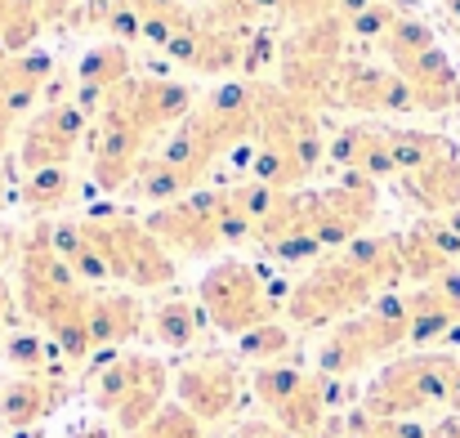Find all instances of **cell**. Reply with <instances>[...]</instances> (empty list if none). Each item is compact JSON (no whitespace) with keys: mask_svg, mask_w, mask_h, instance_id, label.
Wrapping results in <instances>:
<instances>
[{"mask_svg":"<svg viewBox=\"0 0 460 438\" xmlns=\"http://www.w3.org/2000/svg\"><path fill=\"white\" fill-rule=\"evenodd\" d=\"M255 394L260 403L273 412V425H282L287 434L296 438H317L326 430V416H331V385L326 376L317 371H300V367H287V362H273V367H255Z\"/></svg>","mask_w":460,"mask_h":438,"instance_id":"obj_5","label":"cell"},{"mask_svg":"<svg viewBox=\"0 0 460 438\" xmlns=\"http://www.w3.org/2000/svg\"><path fill=\"white\" fill-rule=\"evenodd\" d=\"M394 22H398V13L389 9V4H367V9H358L353 18H349V31L353 36H362V40H376V36H389L394 31Z\"/></svg>","mask_w":460,"mask_h":438,"instance_id":"obj_19","label":"cell"},{"mask_svg":"<svg viewBox=\"0 0 460 438\" xmlns=\"http://www.w3.org/2000/svg\"><path fill=\"white\" fill-rule=\"evenodd\" d=\"M72 394L67 371H49V376H9L0 380V425L4 430H31L45 416H54Z\"/></svg>","mask_w":460,"mask_h":438,"instance_id":"obj_9","label":"cell"},{"mask_svg":"<svg viewBox=\"0 0 460 438\" xmlns=\"http://www.w3.org/2000/svg\"><path fill=\"white\" fill-rule=\"evenodd\" d=\"M237 438H296V434H287V430L273 425V421H251V425L237 430Z\"/></svg>","mask_w":460,"mask_h":438,"instance_id":"obj_21","label":"cell"},{"mask_svg":"<svg viewBox=\"0 0 460 438\" xmlns=\"http://www.w3.org/2000/svg\"><path fill=\"white\" fill-rule=\"evenodd\" d=\"M76 438H112V434H108V430H81Z\"/></svg>","mask_w":460,"mask_h":438,"instance_id":"obj_25","label":"cell"},{"mask_svg":"<svg viewBox=\"0 0 460 438\" xmlns=\"http://www.w3.org/2000/svg\"><path fill=\"white\" fill-rule=\"evenodd\" d=\"M153 335L161 344H170V349H192L197 340H201V304H192L188 295H170V299H161L153 308Z\"/></svg>","mask_w":460,"mask_h":438,"instance_id":"obj_13","label":"cell"},{"mask_svg":"<svg viewBox=\"0 0 460 438\" xmlns=\"http://www.w3.org/2000/svg\"><path fill=\"white\" fill-rule=\"evenodd\" d=\"M237 349H242V358L246 362H260V367H273V362H282L291 349H296V326H287V322H264V326H255V331H246L242 340H237Z\"/></svg>","mask_w":460,"mask_h":438,"instance_id":"obj_17","label":"cell"},{"mask_svg":"<svg viewBox=\"0 0 460 438\" xmlns=\"http://www.w3.org/2000/svg\"><path fill=\"white\" fill-rule=\"evenodd\" d=\"M407 188H411L416 201L429 206V210H456L460 206V165L438 156V161H429L425 170L407 174Z\"/></svg>","mask_w":460,"mask_h":438,"instance_id":"obj_15","label":"cell"},{"mask_svg":"<svg viewBox=\"0 0 460 438\" xmlns=\"http://www.w3.org/2000/svg\"><path fill=\"white\" fill-rule=\"evenodd\" d=\"M165 389H170V371H165V362H156L148 353H112V362H103L90 376L94 407L112 416L121 438L144 430L165 407Z\"/></svg>","mask_w":460,"mask_h":438,"instance_id":"obj_2","label":"cell"},{"mask_svg":"<svg viewBox=\"0 0 460 438\" xmlns=\"http://www.w3.org/2000/svg\"><path fill=\"white\" fill-rule=\"evenodd\" d=\"M148 308L130 291H90V340L94 349H117L144 335Z\"/></svg>","mask_w":460,"mask_h":438,"instance_id":"obj_11","label":"cell"},{"mask_svg":"<svg viewBox=\"0 0 460 438\" xmlns=\"http://www.w3.org/2000/svg\"><path fill=\"white\" fill-rule=\"evenodd\" d=\"M371 210H376L371 183H349V188L313 192L308 233L317 237V246H349V242H358V233L367 228Z\"/></svg>","mask_w":460,"mask_h":438,"instance_id":"obj_8","label":"cell"},{"mask_svg":"<svg viewBox=\"0 0 460 438\" xmlns=\"http://www.w3.org/2000/svg\"><path fill=\"white\" fill-rule=\"evenodd\" d=\"M174 398L201 425H215V421L237 412V403H242V371L224 353H197V358H188L174 371Z\"/></svg>","mask_w":460,"mask_h":438,"instance_id":"obj_7","label":"cell"},{"mask_svg":"<svg viewBox=\"0 0 460 438\" xmlns=\"http://www.w3.org/2000/svg\"><path fill=\"white\" fill-rule=\"evenodd\" d=\"M18 242H22V237H18L13 228H0V269H4L9 260H18Z\"/></svg>","mask_w":460,"mask_h":438,"instance_id":"obj_23","label":"cell"},{"mask_svg":"<svg viewBox=\"0 0 460 438\" xmlns=\"http://www.w3.org/2000/svg\"><path fill=\"white\" fill-rule=\"evenodd\" d=\"M4 362L18 371V376H49V371H63V353L49 335L40 331H13L4 340Z\"/></svg>","mask_w":460,"mask_h":438,"instance_id":"obj_14","label":"cell"},{"mask_svg":"<svg viewBox=\"0 0 460 438\" xmlns=\"http://www.w3.org/2000/svg\"><path fill=\"white\" fill-rule=\"evenodd\" d=\"M126 438H206V425L192 412H183L179 403H165L144 430H135V434H126Z\"/></svg>","mask_w":460,"mask_h":438,"instance_id":"obj_18","label":"cell"},{"mask_svg":"<svg viewBox=\"0 0 460 438\" xmlns=\"http://www.w3.org/2000/svg\"><path fill=\"white\" fill-rule=\"evenodd\" d=\"M331 4H335V0H278V9H282L287 18H296V22H317V18H326Z\"/></svg>","mask_w":460,"mask_h":438,"instance_id":"obj_20","label":"cell"},{"mask_svg":"<svg viewBox=\"0 0 460 438\" xmlns=\"http://www.w3.org/2000/svg\"><path fill=\"white\" fill-rule=\"evenodd\" d=\"M72 197H76V179H72L67 165L31 170V179L22 183V201H27V210H36V215H45V210H54V206L72 201Z\"/></svg>","mask_w":460,"mask_h":438,"instance_id":"obj_16","label":"cell"},{"mask_svg":"<svg viewBox=\"0 0 460 438\" xmlns=\"http://www.w3.org/2000/svg\"><path fill=\"white\" fill-rule=\"evenodd\" d=\"M13 304H18V291L4 282V273H0V331L13 322Z\"/></svg>","mask_w":460,"mask_h":438,"instance_id":"obj_22","label":"cell"},{"mask_svg":"<svg viewBox=\"0 0 460 438\" xmlns=\"http://www.w3.org/2000/svg\"><path fill=\"white\" fill-rule=\"evenodd\" d=\"M452 403L460 407V358H456V371H452Z\"/></svg>","mask_w":460,"mask_h":438,"instance_id":"obj_24","label":"cell"},{"mask_svg":"<svg viewBox=\"0 0 460 438\" xmlns=\"http://www.w3.org/2000/svg\"><path fill=\"white\" fill-rule=\"evenodd\" d=\"M452 371H456V358H443V353L398 358L367 385L362 416L407 421V416H416L434 403H452Z\"/></svg>","mask_w":460,"mask_h":438,"instance_id":"obj_4","label":"cell"},{"mask_svg":"<svg viewBox=\"0 0 460 438\" xmlns=\"http://www.w3.org/2000/svg\"><path fill=\"white\" fill-rule=\"evenodd\" d=\"M219 206H224V192H188L170 206H156L144 224L170 255H192L197 260V255H215L224 246Z\"/></svg>","mask_w":460,"mask_h":438,"instance_id":"obj_6","label":"cell"},{"mask_svg":"<svg viewBox=\"0 0 460 438\" xmlns=\"http://www.w3.org/2000/svg\"><path fill=\"white\" fill-rule=\"evenodd\" d=\"M201 313L215 322V331L224 335H246L264 322H273L287 308L282 287H273L260 269L242 264V260H224L201 278Z\"/></svg>","mask_w":460,"mask_h":438,"instance_id":"obj_3","label":"cell"},{"mask_svg":"<svg viewBox=\"0 0 460 438\" xmlns=\"http://www.w3.org/2000/svg\"><path fill=\"white\" fill-rule=\"evenodd\" d=\"M130 81V54H126V45H99V49H90L81 63H76V103L90 112V108H103L108 103V94L117 90V85H126Z\"/></svg>","mask_w":460,"mask_h":438,"instance_id":"obj_12","label":"cell"},{"mask_svg":"<svg viewBox=\"0 0 460 438\" xmlns=\"http://www.w3.org/2000/svg\"><path fill=\"white\" fill-rule=\"evenodd\" d=\"M344 438H362V434H353V430H349V434H344Z\"/></svg>","mask_w":460,"mask_h":438,"instance_id":"obj_26","label":"cell"},{"mask_svg":"<svg viewBox=\"0 0 460 438\" xmlns=\"http://www.w3.org/2000/svg\"><path fill=\"white\" fill-rule=\"evenodd\" d=\"M85 242L99 251V260L108 264V278L130 282L139 291H156L174 282V255L148 233V224L130 219V215H90L76 219Z\"/></svg>","mask_w":460,"mask_h":438,"instance_id":"obj_1","label":"cell"},{"mask_svg":"<svg viewBox=\"0 0 460 438\" xmlns=\"http://www.w3.org/2000/svg\"><path fill=\"white\" fill-rule=\"evenodd\" d=\"M81 135H85V108L72 99V103H49L36 121H31V130H27V139H22V165L27 170H49V165H67L72 161V152L81 144Z\"/></svg>","mask_w":460,"mask_h":438,"instance_id":"obj_10","label":"cell"}]
</instances>
